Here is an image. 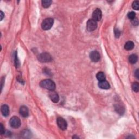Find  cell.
Returning a JSON list of instances; mask_svg holds the SVG:
<instances>
[{
  "label": "cell",
  "mask_w": 139,
  "mask_h": 139,
  "mask_svg": "<svg viewBox=\"0 0 139 139\" xmlns=\"http://www.w3.org/2000/svg\"><path fill=\"white\" fill-rule=\"evenodd\" d=\"M57 123L58 127L62 130H65L66 129L67 127V123L65 120H64L63 118L60 117H58L57 120Z\"/></svg>",
  "instance_id": "6"
},
{
  "label": "cell",
  "mask_w": 139,
  "mask_h": 139,
  "mask_svg": "<svg viewBox=\"0 0 139 139\" xmlns=\"http://www.w3.org/2000/svg\"><path fill=\"white\" fill-rule=\"evenodd\" d=\"M52 3V1L51 0H44V1H42V5L43 7L48 8L51 5Z\"/></svg>",
  "instance_id": "17"
},
{
  "label": "cell",
  "mask_w": 139,
  "mask_h": 139,
  "mask_svg": "<svg viewBox=\"0 0 139 139\" xmlns=\"http://www.w3.org/2000/svg\"><path fill=\"white\" fill-rule=\"evenodd\" d=\"M97 24L96 21L93 19H90L87 21V29L89 32H92L96 29Z\"/></svg>",
  "instance_id": "5"
},
{
  "label": "cell",
  "mask_w": 139,
  "mask_h": 139,
  "mask_svg": "<svg viewBox=\"0 0 139 139\" xmlns=\"http://www.w3.org/2000/svg\"><path fill=\"white\" fill-rule=\"evenodd\" d=\"M49 97L54 103H58L59 101V96L58 94L54 91H51L49 93Z\"/></svg>",
  "instance_id": "9"
},
{
  "label": "cell",
  "mask_w": 139,
  "mask_h": 139,
  "mask_svg": "<svg viewBox=\"0 0 139 139\" xmlns=\"http://www.w3.org/2000/svg\"><path fill=\"white\" fill-rule=\"evenodd\" d=\"M132 22L133 24L134 25V26H137V25H138V23H139L138 20L136 19H134L133 20H132Z\"/></svg>",
  "instance_id": "24"
},
{
  "label": "cell",
  "mask_w": 139,
  "mask_h": 139,
  "mask_svg": "<svg viewBox=\"0 0 139 139\" xmlns=\"http://www.w3.org/2000/svg\"><path fill=\"white\" fill-rule=\"evenodd\" d=\"M9 124L12 128H18L21 126V121L19 117L13 116L10 120Z\"/></svg>",
  "instance_id": "4"
},
{
  "label": "cell",
  "mask_w": 139,
  "mask_h": 139,
  "mask_svg": "<svg viewBox=\"0 0 139 139\" xmlns=\"http://www.w3.org/2000/svg\"><path fill=\"white\" fill-rule=\"evenodd\" d=\"M132 7L133 8L136 10H138L139 9V2L138 1H135L133 2V3L132 4Z\"/></svg>",
  "instance_id": "19"
},
{
  "label": "cell",
  "mask_w": 139,
  "mask_h": 139,
  "mask_svg": "<svg viewBox=\"0 0 139 139\" xmlns=\"http://www.w3.org/2000/svg\"><path fill=\"white\" fill-rule=\"evenodd\" d=\"M38 59L39 62H50L52 60L51 56L48 53H42L39 54L38 57Z\"/></svg>",
  "instance_id": "3"
},
{
  "label": "cell",
  "mask_w": 139,
  "mask_h": 139,
  "mask_svg": "<svg viewBox=\"0 0 139 139\" xmlns=\"http://www.w3.org/2000/svg\"><path fill=\"white\" fill-rule=\"evenodd\" d=\"M73 138H79V137H78V136H73Z\"/></svg>",
  "instance_id": "27"
},
{
  "label": "cell",
  "mask_w": 139,
  "mask_h": 139,
  "mask_svg": "<svg viewBox=\"0 0 139 139\" xmlns=\"http://www.w3.org/2000/svg\"><path fill=\"white\" fill-rule=\"evenodd\" d=\"M139 69H137L136 71L135 72V77L139 79Z\"/></svg>",
  "instance_id": "25"
},
{
  "label": "cell",
  "mask_w": 139,
  "mask_h": 139,
  "mask_svg": "<svg viewBox=\"0 0 139 139\" xmlns=\"http://www.w3.org/2000/svg\"><path fill=\"white\" fill-rule=\"evenodd\" d=\"M40 87L50 91H54L56 89V84L51 79H45L41 81Z\"/></svg>",
  "instance_id": "1"
},
{
  "label": "cell",
  "mask_w": 139,
  "mask_h": 139,
  "mask_svg": "<svg viewBox=\"0 0 139 139\" xmlns=\"http://www.w3.org/2000/svg\"><path fill=\"white\" fill-rule=\"evenodd\" d=\"M115 36H116V38H119V36H120L121 35V32L118 29H115Z\"/></svg>",
  "instance_id": "22"
},
{
  "label": "cell",
  "mask_w": 139,
  "mask_h": 139,
  "mask_svg": "<svg viewBox=\"0 0 139 139\" xmlns=\"http://www.w3.org/2000/svg\"><path fill=\"white\" fill-rule=\"evenodd\" d=\"M54 23V20L52 18H47L42 21L41 27L44 30H49L52 28Z\"/></svg>",
  "instance_id": "2"
},
{
  "label": "cell",
  "mask_w": 139,
  "mask_h": 139,
  "mask_svg": "<svg viewBox=\"0 0 139 139\" xmlns=\"http://www.w3.org/2000/svg\"><path fill=\"white\" fill-rule=\"evenodd\" d=\"M134 47V44L132 41H128L124 45V48L127 51H130Z\"/></svg>",
  "instance_id": "13"
},
{
  "label": "cell",
  "mask_w": 139,
  "mask_h": 139,
  "mask_svg": "<svg viewBox=\"0 0 139 139\" xmlns=\"http://www.w3.org/2000/svg\"><path fill=\"white\" fill-rule=\"evenodd\" d=\"M14 60H15V65L16 66V67H19L20 66V62L19 61L18 58H17V53H15V56H14Z\"/></svg>",
  "instance_id": "21"
},
{
  "label": "cell",
  "mask_w": 139,
  "mask_h": 139,
  "mask_svg": "<svg viewBox=\"0 0 139 139\" xmlns=\"http://www.w3.org/2000/svg\"><path fill=\"white\" fill-rule=\"evenodd\" d=\"M100 54L97 51H93L90 54V58L91 61L93 62H98L100 59Z\"/></svg>",
  "instance_id": "8"
},
{
  "label": "cell",
  "mask_w": 139,
  "mask_h": 139,
  "mask_svg": "<svg viewBox=\"0 0 139 139\" xmlns=\"http://www.w3.org/2000/svg\"><path fill=\"white\" fill-rule=\"evenodd\" d=\"M99 87L102 89H109L110 87V85L109 83L107 81H100L98 83Z\"/></svg>",
  "instance_id": "11"
},
{
  "label": "cell",
  "mask_w": 139,
  "mask_h": 139,
  "mask_svg": "<svg viewBox=\"0 0 139 139\" xmlns=\"http://www.w3.org/2000/svg\"><path fill=\"white\" fill-rule=\"evenodd\" d=\"M115 110L116 111L120 114H122L124 112V109L122 106H121V105L116 104L115 106Z\"/></svg>",
  "instance_id": "16"
},
{
  "label": "cell",
  "mask_w": 139,
  "mask_h": 139,
  "mask_svg": "<svg viewBox=\"0 0 139 139\" xmlns=\"http://www.w3.org/2000/svg\"><path fill=\"white\" fill-rule=\"evenodd\" d=\"M138 56H137L136 54H132L129 57L128 60L129 62L131 64H135L136 62L138 61Z\"/></svg>",
  "instance_id": "14"
},
{
  "label": "cell",
  "mask_w": 139,
  "mask_h": 139,
  "mask_svg": "<svg viewBox=\"0 0 139 139\" xmlns=\"http://www.w3.org/2000/svg\"><path fill=\"white\" fill-rule=\"evenodd\" d=\"M0 133H1L2 135H3L4 133H5V128H3V126L2 123H1V124H0Z\"/></svg>",
  "instance_id": "23"
},
{
  "label": "cell",
  "mask_w": 139,
  "mask_h": 139,
  "mask_svg": "<svg viewBox=\"0 0 139 139\" xmlns=\"http://www.w3.org/2000/svg\"><path fill=\"white\" fill-rule=\"evenodd\" d=\"M1 113L4 116L7 117L9 114V107L6 104H4L1 107Z\"/></svg>",
  "instance_id": "12"
},
{
  "label": "cell",
  "mask_w": 139,
  "mask_h": 139,
  "mask_svg": "<svg viewBox=\"0 0 139 139\" xmlns=\"http://www.w3.org/2000/svg\"><path fill=\"white\" fill-rule=\"evenodd\" d=\"M135 16H136V14L134 11H131V12L128 13V15H127V16H128V19H129L130 20H133L134 19H135Z\"/></svg>",
  "instance_id": "20"
},
{
  "label": "cell",
  "mask_w": 139,
  "mask_h": 139,
  "mask_svg": "<svg viewBox=\"0 0 139 139\" xmlns=\"http://www.w3.org/2000/svg\"><path fill=\"white\" fill-rule=\"evenodd\" d=\"M132 89L133 91L138 93L139 90V85L138 82H134L132 85Z\"/></svg>",
  "instance_id": "18"
},
{
  "label": "cell",
  "mask_w": 139,
  "mask_h": 139,
  "mask_svg": "<svg viewBox=\"0 0 139 139\" xmlns=\"http://www.w3.org/2000/svg\"><path fill=\"white\" fill-rule=\"evenodd\" d=\"M102 11L100 9L97 8L93 11V19L96 21H99L102 18Z\"/></svg>",
  "instance_id": "7"
},
{
  "label": "cell",
  "mask_w": 139,
  "mask_h": 139,
  "mask_svg": "<svg viewBox=\"0 0 139 139\" xmlns=\"http://www.w3.org/2000/svg\"><path fill=\"white\" fill-rule=\"evenodd\" d=\"M19 113L22 117H27L29 115V111L28 108L26 106H24V105L21 107L20 108Z\"/></svg>",
  "instance_id": "10"
},
{
  "label": "cell",
  "mask_w": 139,
  "mask_h": 139,
  "mask_svg": "<svg viewBox=\"0 0 139 139\" xmlns=\"http://www.w3.org/2000/svg\"><path fill=\"white\" fill-rule=\"evenodd\" d=\"M0 15H1V21H2L3 19V17H5V15H4L2 11H0Z\"/></svg>",
  "instance_id": "26"
},
{
  "label": "cell",
  "mask_w": 139,
  "mask_h": 139,
  "mask_svg": "<svg viewBox=\"0 0 139 139\" xmlns=\"http://www.w3.org/2000/svg\"><path fill=\"white\" fill-rule=\"evenodd\" d=\"M96 78L99 82L105 80V76L103 72H99L98 73H97L96 74Z\"/></svg>",
  "instance_id": "15"
}]
</instances>
